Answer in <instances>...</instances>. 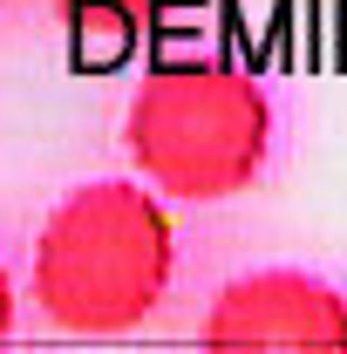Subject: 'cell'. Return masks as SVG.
Masks as SVG:
<instances>
[{
  "label": "cell",
  "instance_id": "6da1fadb",
  "mask_svg": "<svg viewBox=\"0 0 347 354\" xmlns=\"http://www.w3.org/2000/svg\"><path fill=\"white\" fill-rule=\"evenodd\" d=\"M177 272L171 212L143 184H82L48 212L35 239V307L62 334H136L164 307Z\"/></svg>",
  "mask_w": 347,
  "mask_h": 354
},
{
  "label": "cell",
  "instance_id": "7a4b0ae2",
  "mask_svg": "<svg viewBox=\"0 0 347 354\" xmlns=\"http://www.w3.org/2000/svg\"><path fill=\"white\" fill-rule=\"evenodd\" d=\"M123 150L150 191L177 205H218L252 191L272 150L265 82L238 62H157L130 95Z\"/></svg>",
  "mask_w": 347,
  "mask_h": 354
},
{
  "label": "cell",
  "instance_id": "3957f363",
  "mask_svg": "<svg viewBox=\"0 0 347 354\" xmlns=\"http://www.w3.org/2000/svg\"><path fill=\"white\" fill-rule=\"evenodd\" d=\"M205 348H347V293L313 272H245L198 320Z\"/></svg>",
  "mask_w": 347,
  "mask_h": 354
},
{
  "label": "cell",
  "instance_id": "277c9868",
  "mask_svg": "<svg viewBox=\"0 0 347 354\" xmlns=\"http://www.w3.org/2000/svg\"><path fill=\"white\" fill-rule=\"evenodd\" d=\"M68 21H102V28H136V21H150V14H164V7H177V0H55Z\"/></svg>",
  "mask_w": 347,
  "mask_h": 354
},
{
  "label": "cell",
  "instance_id": "5b68a950",
  "mask_svg": "<svg viewBox=\"0 0 347 354\" xmlns=\"http://www.w3.org/2000/svg\"><path fill=\"white\" fill-rule=\"evenodd\" d=\"M14 334V279H7V266H0V341Z\"/></svg>",
  "mask_w": 347,
  "mask_h": 354
}]
</instances>
